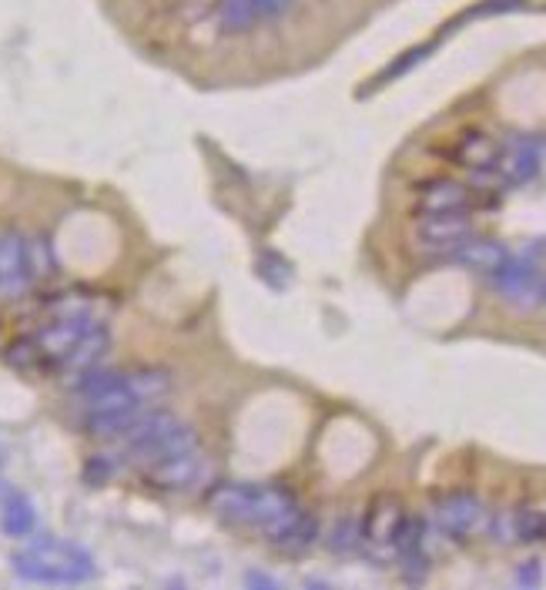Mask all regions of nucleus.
<instances>
[{
  "instance_id": "2",
  "label": "nucleus",
  "mask_w": 546,
  "mask_h": 590,
  "mask_svg": "<svg viewBox=\"0 0 546 590\" xmlns=\"http://www.w3.org/2000/svg\"><path fill=\"white\" fill-rule=\"evenodd\" d=\"M433 520H436L439 534L449 540H459V544H466V540L490 530V510H486V503L476 497L473 490L439 493L433 503Z\"/></svg>"
},
{
  "instance_id": "12",
  "label": "nucleus",
  "mask_w": 546,
  "mask_h": 590,
  "mask_svg": "<svg viewBox=\"0 0 546 590\" xmlns=\"http://www.w3.org/2000/svg\"><path fill=\"white\" fill-rule=\"evenodd\" d=\"M111 352V332H108V322H98V326H91L88 332L81 336L78 346L71 349V356L64 359V376H78V373H88V369L101 366L104 356Z\"/></svg>"
},
{
  "instance_id": "7",
  "label": "nucleus",
  "mask_w": 546,
  "mask_h": 590,
  "mask_svg": "<svg viewBox=\"0 0 546 590\" xmlns=\"http://www.w3.org/2000/svg\"><path fill=\"white\" fill-rule=\"evenodd\" d=\"M476 205V188L459 182V178H426L416 185V215H436V212H469Z\"/></svg>"
},
{
  "instance_id": "13",
  "label": "nucleus",
  "mask_w": 546,
  "mask_h": 590,
  "mask_svg": "<svg viewBox=\"0 0 546 590\" xmlns=\"http://www.w3.org/2000/svg\"><path fill=\"white\" fill-rule=\"evenodd\" d=\"M37 527V510L34 503L24 497V493H14V497H7L4 503V513H0V530H4L7 537H31Z\"/></svg>"
},
{
  "instance_id": "21",
  "label": "nucleus",
  "mask_w": 546,
  "mask_h": 590,
  "mask_svg": "<svg viewBox=\"0 0 546 590\" xmlns=\"http://www.w3.org/2000/svg\"><path fill=\"white\" fill-rule=\"evenodd\" d=\"M258 7V21H275L292 7V0H255Z\"/></svg>"
},
{
  "instance_id": "16",
  "label": "nucleus",
  "mask_w": 546,
  "mask_h": 590,
  "mask_svg": "<svg viewBox=\"0 0 546 590\" xmlns=\"http://www.w3.org/2000/svg\"><path fill=\"white\" fill-rule=\"evenodd\" d=\"M513 530L516 544H546V513L536 507H516Z\"/></svg>"
},
{
  "instance_id": "5",
  "label": "nucleus",
  "mask_w": 546,
  "mask_h": 590,
  "mask_svg": "<svg viewBox=\"0 0 546 590\" xmlns=\"http://www.w3.org/2000/svg\"><path fill=\"white\" fill-rule=\"evenodd\" d=\"M476 232L473 215L469 212H436V215H416L413 225V242L416 249L429 255H446L456 249L459 242Z\"/></svg>"
},
{
  "instance_id": "11",
  "label": "nucleus",
  "mask_w": 546,
  "mask_h": 590,
  "mask_svg": "<svg viewBox=\"0 0 546 590\" xmlns=\"http://www.w3.org/2000/svg\"><path fill=\"white\" fill-rule=\"evenodd\" d=\"M265 540L275 550H285V554H305L309 547L319 544V517H315L312 510L299 507L292 517H285L279 527L268 530Z\"/></svg>"
},
{
  "instance_id": "10",
  "label": "nucleus",
  "mask_w": 546,
  "mask_h": 590,
  "mask_svg": "<svg viewBox=\"0 0 546 590\" xmlns=\"http://www.w3.org/2000/svg\"><path fill=\"white\" fill-rule=\"evenodd\" d=\"M449 262L459 265V269L466 272H483V275H493L500 265L510 259V249L500 242V239H490V235H469L456 245L453 252L446 255Z\"/></svg>"
},
{
  "instance_id": "1",
  "label": "nucleus",
  "mask_w": 546,
  "mask_h": 590,
  "mask_svg": "<svg viewBox=\"0 0 546 590\" xmlns=\"http://www.w3.org/2000/svg\"><path fill=\"white\" fill-rule=\"evenodd\" d=\"M14 574L31 584H84L98 574L94 557L67 540H41L34 547L17 550L11 557Z\"/></svg>"
},
{
  "instance_id": "19",
  "label": "nucleus",
  "mask_w": 546,
  "mask_h": 590,
  "mask_svg": "<svg viewBox=\"0 0 546 590\" xmlns=\"http://www.w3.org/2000/svg\"><path fill=\"white\" fill-rule=\"evenodd\" d=\"M258 275H262V279H268V285H275V289H282L285 282H289V262L285 259H279V255H262V259H258Z\"/></svg>"
},
{
  "instance_id": "17",
  "label": "nucleus",
  "mask_w": 546,
  "mask_h": 590,
  "mask_svg": "<svg viewBox=\"0 0 546 590\" xmlns=\"http://www.w3.org/2000/svg\"><path fill=\"white\" fill-rule=\"evenodd\" d=\"M325 544H329L332 554H356V550H362V520L359 517L335 520V527L329 530Z\"/></svg>"
},
{
  "instance_id": "8",
  "label": "nucleus",
  "mask_w": 546,
  "mask_h": 590,
  "mask_svg": "<svg viewBox=\"0 0 546 590\" xmlns=\"http://www.w3.org/2000/svg\"><path fill=\"white\" fill-rule=\"evenodd\" d=\"M496 292L513 306H540V289H543V272L536 269L530 259H506L500 269L493 272Z\"/></svg>"
},
{
  "instance_id": "6",
  "label": "nucleus",
  "mask_w": 546,
  "mask_h": 590,
  "mask_svg": "<svg viewBox=\"0 0 546 590\" xmlns=\"http://www.w3.org/2000/svg\"><path fill=\"white\" fill-rule=\"evenodd\" d=\"M27 239L14 228H0V302H17L34 285Z\"/></svg>"
},
{
  "instance_id": "14",
  "label": "nucleus",
  "mask_w": 546,
  "mask_h": 590,
  "mask_svg": "<svg viewBox=\"0 0 546 590\" xmlns=\"http://www.w3.org/2000/svg\"><path fill=\"white\" fill-rule=\"evenodd\" d=\"M443 44V34L439 37H433V41H423V44H416V47H409V51H402L396 61L389 64L386 71H379L376 78H372V88H386V84H392V81H399L402 74H409L416 68V64H423L426 57H433V51L436 47Z\"/></svg>"
},
{
  "instance_id": "18",
  "label": "nucleus",
  "mask_w": 546,
  "mask_h": 590,
  "mask_svg": "<svg viewBox=\"0 0 546 590\" xmlns=\"http://www.w3.org/2000/svg\"><path fill=\"white\" fill-rule=\"evenodd\" d=\"M526 0H480L476 7H469V11H463L456 17V21L446 24V31H456L459 24L466 21H476V17H496V14H513V11H523Z\"/></svg>"
},
{
  "instance_id": "4",
  "label": "nucleus",
  "mask_w": 546,
  "mask_h": 590,
  "mask_svg": "<svg viewBox=\"0 0 546 590\" xmlns=\"http://www.w3.org/2000/svg\"><path fill=\"white\" fill-rule=\"evenodd\" d=\"M141 473H145L148 487H155L161 493H188V490H195L198 483H205L208 460H205V453H201V446H191L185 453H175L158 463L141 466Z\"/></svg>"
},
{
  "instance_id": "9",
  "label": "nucleus",
  "mask_w": 546,
  "mask_h": 590,
  "mask_svg": "<svg viewBox=\"0 0 546 590\" xmlns=\"http://www.w3.org/2000/svg\"><path fill=\"white\" fill-rule=\"evenodd\" d=\"M500 151H503V141H496L490 131L469 128L453 141V148H449V161L476 175V171H493L496 161H500Z\"/></svg>"
},
{
  "instance_id": "22",
  "label": "nucleus",
  "mask_w": 546,
  "mask_h": 590,
  "mask_svg": "<svg viewBox=\"0 0 546 590\" xmlns=\"http://www.w3.org/2000/svg\"><path fill=\"white\" fill-rule=\"evenodd\" d=\"M540 577H543L540 560H526V564H520V570H516V580L526 584V587H536L540 584Z\"/></svg>"
},
{
  "instance_id": "23",
  "label": "nucleus",
  "mask_w": 546,
  "mask_h": 590,
  "mask_svg": "<svg viewBox=\"0 0 546 590\" xmlns=\"http://www.w3.org/2000/svg\"><path fill=\"white\" fill-rule=\"evenodd\" d=\"M540 306H546V275H543V289H540Z\"/></svg>"
},
{
  "instance_id": "20",
  "label": "nucleus",
  "mask_w": 546,
  "mask_h": 590,
  "mask_svg": "<svg viewBox=\"0 0 546 590\" xmlns=\"http://www.w3.org/2000/svg\"><path fill=\"white\" fill-rule=\"evenodd\" d=\"M111 473H114V460H111V456H94V460L84 466V480L94 483V487L108 480Z\"/></svg>"
},
{
  "instance_id": "3",
  "label": "nucleus",
  "mask_w": 546,
  "mask_h": 590,
  "mask_svg": "<svg viewBox=\"0 0 546 590\" xmlns=\"http://www.w3.org/2000/svg\"><path fill=\"white\" fill-rule=\"evenodd\" d=\"M402 520H406V503L396 493H379L369 500V510L362 513V547L372 557H396L392 554V540H396Z\"/></svg>"
},
{
  "instance_id": "15",
  "label": "nucleus",
  "mask_w": 546,
  "mask_h": 590,
  "mask_svg": "<svg viewBox=\"0 0 546 590\" xmlns=\"http://www.w3.org/2000/svg\"><path fill=\"white\" fill-rule=\"evenodd\" d=\"M258 24V7L255 0H222L218 4V27L222 34H248Z\"/></svg>"
}]
</instances>
